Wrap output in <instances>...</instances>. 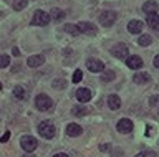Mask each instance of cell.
Returning <instances> with one entry per match:
<instances>
[{
  "mask_svg": "<svg viewBox=\"0 0 159 157\" xmlns=\"http://www.w3.org/2000/svg\"><path fill=\"white\" fill-rule=\"evenodd\" d=\"M66 86V81L65 80H53V88L55 89H61V88Z\"/></svg>",
  "mask_w": 159,
  "mask_h": 157,
  "instance_id": "4316f807",
  "label": "cell"
},
{
  "mask_svg": "<svg viewBox=\"0 0 159 157\" xmlns=\"http://www.w3.org/2000/svg\"><path fill=\"white\" fill-rule=\"evenodd\" d=\"M76 27H78L80 33H86V35H96V32H98V28L91 22H80Z\"/></svg>",
  "mask_w": 159,
  "mask_h": 157,
  "instance_id": "ba28073f",
  "label": "cell"
},
{
  "mask_svg": "<svg viewBox=\"0 0 159 157\" xmlns=\"http://www.w3.org/2000/svg\"><path fill=\"white\" fill-rule=\"evenodd\" d=\"M53 157H68V155L66 154H55Z\"/></svg>",
  "mask_w": 159,
  "mask_h": 157,
  "instance_id": "e575fe53",
  "label": "cell"
},
{
  "mask_svg": "<svg viewBox=\"0 0 159 157\" xmlns=\"http://www.w3.org/2000/svg\"><path fill=\"white\" fill-rule=\"evenodd\" d=\"M20 146H22V149L25 152H33L35 149H37V146H38V142L35 137L32 136H23L22 139H20Z\"/></svg>",
  "mask_w": 159,
  "mask_h": 157,
  "instance_id": "277c9868",
  "label": "cell"
},
{
  "mask_svg": "<svg viewBox=\"0 0 159 157\" xmlns=\"http://www.w3.org/2000/svg\"><path fill=\"white\" fill-rule=\"evenodd\" d=\"M10 65V56L8 55H0V70L2 68H7Z\"/></svg>",
  "mask_w": 159,
  "mask_h": 157,
  "instance_id": "cb8c5ba5",
  "label": "cell"
},
{
  "mask_svg": "<svg viewBox=\"0 0 159 157\" xmlns=\"http://www.w3.org/2000/svg\"><path fill=\"white\" fill-rule=\"evenodd\" d=\"M157 10H159V3L154 2V0H148V2L143 5V12L148 13V15L149 13H156Z\"/></svg>",
  "mask_w": 159,
  "mask_h": 157,
  "instance_id": "9a60e30c",
  "label": "cell"
},
{
  "mask_svg": "<svg viewBox=\"0 0 159 157\" xmlns=\"http://www.w3.org/2000/svg\"><path fill=\"white\" fill-rule=\"evenodd\" d=\"M134 83H138V85H143V83H148L151 80V76L148 75V73H138V75H134Z\"/></svg>",
  "mask_w": 159,
  "mask_h": 157,
  "instance_id": "ac0fdd59",
  "label": "cell"
},
{
  "mask_svg": "<svg viewBox=\"0 0 159 157\" xmlns=\"http://www.w3.org/2000/svg\"><path fill=\"white\" fill-rule=\"evenodd\" d=\"M149 104H151V106H157L159 104V96H152L151 101H149Z\"/></svg>",
  "mask_w": 159,
  "mask_h": 157,
  "instance_id": "f1b7e54d",
  "label": "cell"
},
{
  "mask_svg": "<svg viewBox=\"0 0 159 157\" xmlns=\"http://www.w3.org/2000/svg\"><path fill=\"white\" fill-rule=\"evenodd\" d=\"M136 157H154L152 152H143V154H138Z\"/></svg>",
  "mask_w": 159,
  "mask_h": 157,
  "instance_id": "4dcf8cb0",
  "label": "cell"
},
{
  "mask_svg": "<svg viewBox=\"0 0 159 157\" xmlns=\"http://www.w3.org/2000/svg\"><path fill=\"white\" fill-rule=\"evenodd\" d=\"M0 89H2V83H0Z\"/></svg>",
  "mask_w": 159,
  "mask_h": 157,
  "instance_id": "8d00e7d4",
  "label": "cell"
},
{
  "mask_svg": "<svg viewBox=\"0 0 159 157\" xmlns=\"http://www.w3.org/2000/svg\"><path fill=\"white\" fill-rule=\"evenodd\" d=\"M73 116H84L86 114V107H83V106H80V107H73Z\"/></svg>",
  "mask_w": 159,
  "mask_h": 157,
  "instance_id": "484cf974",
  "label": "cell"
},
{
  "mask_svg": "<svg viewBox=\"0 0 159 157\" xmlns=\"http://www.w3.org/2000/svg\"><path fill=\"white\" fill-rule=\"evenodd\" d=\"M91 98H93V93L89 91L88 88H80V89L76 91V99L80 102H88Z\"/></svg>",
  "mask_w": 159,
  "mask_h": 157,
  "instance_id": "8fae6325",
  "label": "cell"
},
{
  "mask_svg": "<svg viewBox=\"0 0 159 157\" xmlns=\"http://www.w3.org/2000/svg\"><path fill=\"white\" fill-rule=\"evenodd\" d=\"M13 96L17 98V99H25V98H27V91H25L23 86H15L13 88Z\"/></svg>",
  "mask_w": 159,
  "mask_h": 157,
  "instance_id": "d6986e66",
  "label": "cell"
},
{
  "mask_svg": "<svg viewBox=\"0 0 159 157\" xmlns=\"http://www.w3.org/2000/svg\"><path fill=\"white\" fill-rule=\"evenodd\" d=\"M52 17L55 18V20H60V18L65 17V12L60 10V8H52Z\"/></svg>",
  "mask_w": 159,
  "mask_h": 157,
  "instance_id": "d4e9b609",
  "label": "cell"
},
{
  "mask_svg": "<svg viewBox=\"0 0 159 157\" xmlns=\"http://www.w3.org/2000/svg\"><path fill=\"white\" fill-rule=\"evenodd\" d=\"M63 32L70 33V35H78V33H80L78 27H76V25H73V23H66V25L63 27Z\"/></svg>",
  "mask_w": 159,
  "mask_h": 157,
  "instance_id": "ffe728a7",
  "label": "cell"
},
{
  "mask_svg": "<svg viewBox=\"0 0 159 157\" xmlns=\"http://www.w3.org/2000/svg\"><path fill=\"white\" fill-rule=\"evenodd\" d=\"M111 53H113L114 58H119V60H126L129 50H128L126 43H116V45L111 48Z\"/></svg>",
  "mask_w": 159,
  "mask_h": 157,
  "instance_id": "5b68a950",
  "label": "cell"
},
{
  "mask_svg": "<svg viewBox=\"0 0 159 157\" xmlns=\"http://www.w3.org/2000/svg\"><path fill=\"white\" fill-rule=\"evenodd\" d=\"M83 80V71L81 70H76V71H75L73 73V83H80V81H81Z\"/></svg>",
  "mask_w": 159,
  "mask_h": 157,
  "instance_id": "83f0119b",
  "label": "cell"
},
{
  "mask_svg": "<svg viewBox=\"0 0 159 157\" xmlns=\"http://www.w3.org/2000/svg\"><path fill=\"white\" fill-rule=\"evenodd\" d=\"M154 66H156V68H159V55H156V56H154Z\"/></svg>",
  "mask_w": 159,
  "mask_h": 157,
  "instance_id": "d6a6232c",
  "label": "cell"
},
{
  "mask_svg": "<svg viewBox=\"0 0 159 157\" xmlns=\"http://www.w3.org/2000/svg\"><path fill=\"white\" fill-rule=\"evenodd\" d=\"M43 63H45V56L43 55H33V56H30L27 60V65L30 68H38V66H42Z\"/></svg>",
  "mask_w": 159,
  "mask_h": 157,
  "instance_id": "7c38bea8",
  "label": "cell"
},
{
  "mask_svg": "<svg viewBox=\"0 0 159 157\" xmlns=\"http://www.w3.org/2000/svg\"><path fill=\"white\" fill-rule=\"evenodd\" d=\"M114 78H116V75H114V71H111V70H106V71H103V76H101V80H103V81L109 83V81H113Z\"/></svg>",
  "mask_w": 159,
  "mask_h": 157,
  "instance_id": "7402d4cb",
  "label": "cell"
},
{
  "mask_svg": "<svg viewBox=\"0 0 159 157\" xmlns=\"http://www.w3.org/2000/svg\"><path fill=\"white\" fill-rule=\"evenodd\" d=\"M83 132V129H81V126L80 124H75V122H71V124H68L66 126V134L70 136V137H76V136H80Z\"/></svg>",
  "mask_w": 159,
  "mask_h": 157,
  "instance_id": "2e32d148",
  "label": "cell"
},
{
  "mask_svg": "<svg viewBox=\"0 0 159 157\" xmlns=\"http://www.w3.org/2000/svg\"><path fill=\"white\" fill-rule=\"evenodd\" d=\"M35 106L38 111H50L53 107V101L47 94H38L35 98Z\"/></svg>",
  "mask_w": 159,
  "mask_h": 157,
  "instance_id": "7a4b0ae2",
  "label": "cell"
},
{
  "mask_svg": "<svg viewBox=\"0 0 159 157\" xmlns=\"http://www.w3.org/2000/svg\"><path fill=\"white\" fill-rule=\"evenodd\" d=\"M138 43L141 46H149L152 43V38L149 37V35H143V37H139V40H138Z\"/></svg>",
  "mask_w": 159,
  "mask_h": 157,
  "instance_id": "603a6c76",
  "label": "cell"
},
{
  "mask_svg": "<svg viewBox=\"0 0 159 157\" xmlns=\"http://www.w3.org/2000/svg\"><path fill=\"white\" fill-rule=\"evenodd\" d=\"M126 66L131 70H139V68H143V60L138 55H131L126 58Z\"/></svg>",
  "mask_w": 159,
  "mask_h": 157,
  "instance_id": "9c48e42d",
  "label": "cell"
},
{
  "mask_svg": "<svg viewBox=\"0 0 159 157\" xmlns=\"http://www.w3.org/2000/svg\"><path fill=\"white\" fill-rule=\"evenodd\" d=\"M146 23L152 30L159 32V15L157 13H149V15H146Z\"/></svg>",
  "mask_w": 159,
  "mask_h": 157,
  "instance_id": "5bb4252c",
  "label": "cell"
},
{
  "mask_svg": "<svg viewBox=\"0 0 159 157\" xmlns=\"http://www.w3.org/2000/svg\"><path fill=\"white\" fill-rule=\"evenodd\" d=\"M157 112H159V111H157Z\"/></svg>",
  "mask_w": 159,
  "mask_h": 157,
  "instance_id": "74e56055",
  "label": "cell"
},
{
  "mask_svg": "<svg viewBox=\"0 0 159 157\" xmlns=\"http://www.w3.org/2000/svg\"><path fill=\"white\" fill-rule=\"evenodd\" d=\"M108 106H109V109H119V106H121V99H119V96L116 94H111V96H108Z\"/></svg>",
  "mask_w": 159,
  "mask_h": 157,
  "instance_id": "e0dca14e",
  "label": "cell"
},
{
  "mask_svg": "<svg viewBox=\"0 0 159 157\" xmlns=\"http://www.w3.org/2000/svg\"><path fill=\"white\" fill-rule=\"evenodd\" d=\"M86 68L91 73H103L104 71V63L101 60H96V58H89L86 61Z\"/></svg>",
  "mask_w": 159,
  "mask_h": 157,
  "instance_id": "52a82bcc",
  "label": "cell"
},
{
  "mask_svg": "<svg viewBox=\"0 0 159 157\" xmlns=\"http://www.w3.org/2000/svg\"><path fill=\"white\" fill-rule=\"evenodd\" d=\"M28 5V0H13V10H23Z\"/></svg>",
  "mask_w": 159,
  "mask_h": 157,
  "instance_id": "44dd1931",
  "label": "cell"
},
{
  "mask_svg": "<svg viewBox=\"0 0 159 157\" xmlns=\"http://www.w3.org/2000/svg\"><path fill=\"white\" fill-rule=\"evenodd\" d=\"M8 139H10V132L7 131V132H5V134H3L2 137H0V142H7Z\"/></svg>",
  "mask_w": 159,
  "mask_h": 157,
  "instance_id": "f546056e",
  "label": "cell"
},
{
  "mask_svg": "<svg viewBox=\"0 0 159 157\" xmlns=\"http://www.w3.org/2000/svg\"><path fill=\"white\" fill-rule=\"evenodd\" d=\"M99 150H101V152L109 150V144H101V146H99Z\"/></svg>",
  "mask_w": 159,
  "mask_h": 157,
  "instance_id": "1f68e13d",
  "label": "cell"
},
{
  "mask_svg": "<svg viewBox=\"0 0 159 157\" xmlns=\"http://www.w3.org/2000/svg\"><path fill=\"white\" fill-rule=\"evenodd\" d=\"M116 12H113V10H106V12H103L101 15H99V23H101L103 27H111L114 22H116Z\"/></svg>",
  "mask_w": 159,
  "mask_h": 157,
  "instance_id": "8992f818",
  "label": "cell"
},
{
  "mask_svg": "<svg viewBox=\"0 0 159 157\" xmlns=\"http://www.w3.org/2000/svg\"><path fill=\"white\" fill-rule=\"evenodd\" d=\"M23 157H35V155H33V154H25Z\"/></svg>",
  "mask_w": 159,
  "mask_h": 157,
  "instance_id": "d590c367",
  "label": "cell"
},
{
  "mask_svg": "<svg viewBox=\"0 0 159 157\" xmlns=\"http://www.w3.org/2000/svg\"><path fill=\"white\" fill-rule=\"evenodd\" d=\"M38 132H40V136H43V137H45V139H53V137H55V132H57V129H55L53 122L43 121V122H40V124H38Z\"/></svg>",
  "mask_w": 159,
  "mask_h": 157,
  "instance_id": "6da1fadb",
  "label": "cell"
},
{
  "mask_svg": "<svg viewBox=\"0 0 159 157\" xmlns=\"http://www.w3.org/2000/svg\"><path fill=\"white\" fill-rule=\"evenodd\" d=\"M143 27H144V23L141 20H131L128 23V32L129 33H141L143 32Z\"/></svg>",
  "mask_w": 159,
  "mask_h": 157,
  "instance_id": "4fadbf2b",
  "label": "cell"
},
{
  "mask_svg": "<svg viewBox=\"0 0 159 157\" xmlns=\"http://www.w3.org/2000/svg\"><path fill=\"white\" fill-rule=\"evenodd\" d=\"M12 53H13V55H15V56H18V55H20V51H18V48H13V51H12Z\"/></svg>",
  "mask_w": 159,
  "mask_h": 157,
  "instance_id": "836d02e7",
  "label": "cell"
},
{
  "mask_svg": "<svg viewBox=\"0 0 159 157\" xmlns=\"http://www.w3.org/2000/svg\"><path fill=\"white\" fill-rule=\"evenodd\" d=\"M48 23H50V15L47 12H43V10L35 12V15L32 18V25H35V27H47Z\"/></svg>",
  "mask_w": 159,
  "mask_h": 157,
  "instance_id": "3957f363",
  "label": "cell"
},
{
  "mask_svg": "<svg viewBox=\"0 0 159 157\" xmlns=\"http://www.w3.org/2000/svg\"><path fill=\"white\" fill-rule=\"evenodd\" d=\"M118 131L119 132H123V134H128V132H131L133 131V121L131 119H119V122H118Z\"/></svg>",
  "mask_w": 159,
  "mask_h": 157,
  "instance_id": "30bf717a",
  "label": "cell"
}]
</instances>
